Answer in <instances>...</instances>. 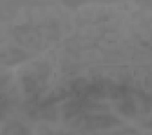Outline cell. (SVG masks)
<instances>
[{
	"label": "cell",
	"instance_id": "obj_2",
	"mask_svg": "<svg viewBox=\"0 0 152 135\" xmlns=\"http://www.w3.org/2000/svg\"><path fill=\"white\" fill-rule=\"evenodd\" d=\"M120 111L127 116H133L136 112V108L133 101H125L120 104Z\"/></svg>",
	"mask_w": 152,
	"mask_h": 135
},
{
	"label": "cell",
	"instance_id": "obj_1",
	"mask_svg": "<svg viewBox=\"0 0 152 135\" xmlns=\"http://www.w3.org/2000/svg\"><path fill=\"white\" fill-rule=\"evenodd\" d=\"M2 135H30V132L22 125L15 124L12 126L6 127Z\"/></svg>",
	"mask_w": 152,
	"mask_h": 135
}]
</instances>
